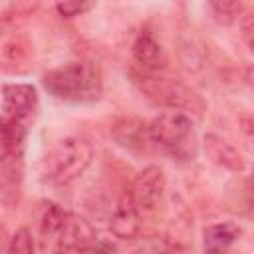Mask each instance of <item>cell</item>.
Returning <instances> with one entry per match:
<instances>
[{
	"label": "cell",
	"instance_id": "obj_1",
	"mask_svg": "<svg viewBox=\"0 0 254 254\" xmlns=\"http://www.w3.org/2000/svg\"><path fill=\"white\" fill-rule=\"evenodd\" d=\"M42 85L50 95L65 103H95L103 93L101 71L87 60H73L48 69L42 75Z\"/></svg>",
	"mask_w": 254,
	"mask_h": 254
},
{
	"label": "cell",
	"instance_id": "obj_2",
	"mask_svg": "<svg viewBox=\"0 0 254 254\" xmlns=\"http://www.w3.org/2000/svg\"><path fill=\"white\" fill-rule=\"evenodd\" d=\"M149 143L177 163H192L198 155V137L190 115L175 109L161 111L147 123Z\"/></svg>",
	"mask_w": 254,
	"mask_h": 254
},
{
	"label": "cell",
	"instance_id": "obj_3",
	"mask_svg": "<svg viewBox=\"0 0 254 254\" xmlns=\"http://www.w3.org/2000/svg\"><path fill=\"white\" fill-rule=\"evenodd\" d=\"M131 79L137 85V89L143 93V97H147L155 105L183 111V113L194 115V117H202V113L206 109L202 97L190 85H187L183 79L167 73V69L149 73V71L131 67Z\"/></svg>",
	"mask_w": 254,
	"mask_h": 254
},
{
	"label": "cell",
	"instance_id": "obj_4",
	"mask_svg": "<svg viewBox=\"0 0 254 254\" xmlns=\"http://www.w3.org/2000/svg\"><path fill=\"white\" fill-rule=\"evenodd\" d=\"M93 149L81 137L58 141L44 159V179L52 185L65 187L77 181L91 165Z\"/></svg>",
	"mask_w": 254,
	"mask_h": 254
},
{
	"label": "cell",
	"instance_id": "obj_5",
	"mask_svg": "<svg viewBox=\"0 0 254 254\" xmlns=\"http://www.w3.org/2000/svg\"><path fill=\"white\" fill-rule=\"evenodd\" d=\"M34 58L30 36L8 16H0V69L26 71Z\"/></svg>",
	"mask_w": 254,
	"mask_h": 254
},
{
	"label": "cell",
	"instance_id": "obj_6",
	"mask_svg": "<svg viewBox=\"0 0 254 254\" xmlns=\"http://www.w3.org/2000/svg\"><path fill=\"white\" fill-rule=\"evenodd\" d=\"M97 234L91 222L75 212H67L54 240V254H81L95 246Z\"/></svg>",
	"mask_w": 254,
	"mask_h": 254
},
{
	"label": "cell",
	"instance_id": "obj_7",
	"mask_svg": "<svg viewBox=\"0 0 254 254\" xmlns=\"http://www.w3.org/2000/svg\"><path fill=\"white\" fill-rule=\"evenodd\" d=\"M165 187H167L165 173H163V169L159 165H149L143 171H139L135 175V179H133L131 189H129L137 210L141 214L153 212L163 200Z\"/></svg>",
	"mask_w": 254,
	"mask_h": 254
},
{
	"label": "cell",
	"instance_id": "obj_8",
	"mask_svg": "<svg viewBox=\"0 0 254 254\" xmlns=\"http://www.w3.org/2000/svg\"><path fill=\"white\" fill-rule=\"evenodd\" d=\"M38 109V91L30 83L2 85V115L0 119L26 125Z\"/></svg>",
	"mask_w": 254,
	"mask_h": 254
},
{
	"label": "cell",
	"instance_id": "obj_9",
	"mask_svg": "<svg viewBox=\"0 0 254 254\" xmlns=\"http://www.w3.org/2000/svg\"><path fill=\"white\" fill-rule=\"evenodd\" d=\"M131 56H133L135 67L141 71L157 73V71H165L169 67V58H167L161 42L157 40L155 32L147 26L141 28L137 32V36L133 38Z\"/></svg>",
	"mask_w": 254,
	"mask_h": 254
},
{
	"label": "cell",
	"instance_id": "obj_10",
	"mask_svg": "<svg viewBox=\"0 0 254 254\" xmlns=\"http://www.w3.org/2000/svg\"><path fill=\"white\" fill-rule=\"evenodd\" d=\"M109 230L115 238L125 242L135 240L141 232V212L137 210L129 189H125L115 200V206L109 216Z\"/></svg>",
	"mask_w": 254,
	"mask_h": 254
},
{
	"label": "cell",
	"instance_id": "obj_11",
	"mask_svg": "<svg viewBox=\"0 0 254 254\" xmlns=\"http://www.w3.org/2000/svg\"><path fill=\"white\" fill-rule=\"evenodd\" d=\"M24 185V153L8 155L0 161V202L14 208L22 198Z\"/></svg>",
	"mask_w": 254,
	"mask_h": 254
},
{
	"label": "cell",
	"instance_id": "obj_12",
	"mask_svg": "<svg viewBox=\"0 0 254 254\" xmlns=\"http://www.w3.org/2000/svg\"><path fill=\"white\" fill-rule=\"evenodd\" d=\"M242 228L232 220L212 222L202 230V254H236Z\"/></svg>",
	"mask_w": 254,
	"mask_h": 254
},
{
	"label": "cell",
	"instance_id": "obj_13",
	"mask_svg": "<svg viewBox=\"0 0 254 254\" xmlns=\"http://www.w3.org/2000/svg\"><path fill=\"white\" fill-rule=\"evenodd\" d=\"M202 149L214 165H218V167H222L230 173L246 171V159L242 157V153L236 147H232L228 141H224L220 135L206 133L202 137Z\"/></svg>",
	"mask_w": 254,
	"mask_h": 254
},
{
	"label": "cell",
	"instance_id": "obj_14",
	"mask_svg": "<svg viewBox=\"0 0 254 254\" xmlns=\"http://www.w3.org/2000/svg\"><path fill=\"white\" fill-rule=\"evenodd\" d=\"M111 135L117 141V145L129 151H145L151 145L149 135H147V123L139 117L117 119L111 127Z\"/></svg>",
	"mask_w": 254,
	"mask_h": 254
},
{
	"label": "cell",
	"instance_id": "obj_15",
	"mask_svg": "<svg viewBox=\"0 0 254 254\" xmlns=\"http://www.w3.org/2000/svg\"><path fill=\"white\" fill-rule=\"evenodd\" d=\"M67 210H64L58 202L54 200H40L38 202V208H36V224H38V236L40 240L46 244V242H52L56 240L62 224H64V218H65Z\"/></svg>",
	"mask_w": 254,
	"mask_h": 254
},
{
	"label": "cell",
	"instance_id": "obj_16",
	"mask_svg": "<svg viewBox=\"0 0 254 254\" xmlns=\"http://www.w3.org/2000/svg\"><path fill=\"white\" fill-rule=\"evenodd\" d=\"M28 127L22 123H12L0 119V161L14 153H24Z\"/></svg>",
	"mask_w": 254,
	"mask_h": 254
},
{
	"label": "cell",
	"instance_id": "obj_17",
	"mask_svg": "<svg viewBox=\"0 0 254 254\" xmlns=\"http://www.w3.org/2000/svg\"><path fill=\"white\" fill-rule=\"evenodd\" d=\"M179 58L183 62V65L190 71L202 67L204 64V48L200 44V40L196 38V34L192 30L183 32L179 36Z\"/></svg>",
	"mask_w": 254,
	"mask_h": 254
},
{
	"label": "cell",
	"instance_id": "obj_18",
	"mask_svg": "<svg viewBox=\"0 0 254 254\" xmlns=\"http://www.w3.org/2000/svg\"><path fill=\"white\" fill-rule=\"evenodd\" d=\"M208 10L216 24L230 26L244 14V4L242 2H210Z\"/></svg>",
	"mask_w": 254,
	"mask_h": 254
},
{
	"label": "cell",
	"instance_id": "obj_19",
	"mask_svg": "<svg viewBox=\"0 0 254 254\" xmlns=\"http://www.w3.org/2000/svg\"><path fill=\"white\" fill-rule=\"evenodd\" d=\"M6 254H36L34 238H32V234L26 226L18 228L12 234V238L8 242V248H6Z\"/></svg>",
	"mask_w": 254,
	"mask_h": 254
},
{
	"label": "cell",
	"instance_id": "obj_20",
	"mask_svg": "<svg viewBox=\"0 0 254 254\" xmlns=\"http://www.w3.org/2000/svg\"><path fill=\"white\" fill-rule=\"evenodd\" d=\"M95 4L93 2H60L56 4V12L62 18H75V16H83L85 12H89Z\"/></svg>",
	"mask_w": 254,
	"mask_h": 254
},
{
	"label": "cell",
	"instance_id": "obj_21",
	"mask_svg": "<svg viewBox=\"0 0 254 254\" xmlns=\"http://www.w3.org/2000/svg\"><path fill=\"white\" fill-rule=\"evenodd\" d=\"M238 26H240V34H242L246 48L252 50V44H254V14H252V10H244V14L238 18Z\"/></svg>",
	"mask_w": 254,
	"mask_h": 254
},
{
	"label": "cell",
	"instance_id": "obj_22",
	"mask_svg": "<svg viewBox=\"0 0 254 254\" xmlns=\"http://www.w3.org/2000/svg\"><path fill=\"white\" fill-rule=\"evenodd\" d=\"M36 8H38L36 2H18V4L12 6V16H14V14H16V16H28V14L34 12ZM12 16H8V18H12Z\"/></svg>",
	"mask_w": 254,
	"mask_h": 254
},
{
	"label": "cell",
	"instance_id": "obj_23",
	"mask_svg": "<svg viewBox=\"0 0 254 254\" xmlns=\"http://www.w3.org/2000/svg\"><path fill=\"white\" fill-rule=\"evenodd\" d=\"M153 254H187V248L173 246V244H169L167 240H163V244H161Z\"/></svg>",
	"mask_w": 254,
	"mask_h": 254
},
{
	"label": "cell",
	"instance_id": "obj_24",
	"mask_svg": "<svg viewBox=\"0 0 254 254\" xmlns=\"http://www.w3.org/2000/svg\"><path fill=\"white\" fill-rule=\"evenodd\" d=\"M81 254H113V248H111L109 244L97 240L95 246H91L89 250H85V252H81Z\"/></svg>",
	"mask_w": 254,
	"mask_h": 254
}]
</instances>
